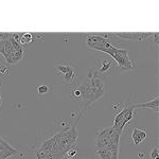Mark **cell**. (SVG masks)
<instances>
[{
	"label": "cell",
	"mask_w": 159,
	"mask_h": 159,
	"mask_svg": "<svg viewBox=\"0 0 159 159\" xmlns=\"http://www.w3.org/2000/svg\"><path fill=\"white\" fill-rule=\"evenodd\" d=\"M114 133L112 126L104 127V129H100L97 132V139H96V150L99 148L108 147L110 144V138Z\"/></svg>",
	"instance_id": "7"
},
{
	"label": "cell",
	"mask_w": 159,
	"mask_h": 159,
	"mask_svg": "<svg viewBox=\"0 0 159 159\" xmlns=\"http://www.w3.org/2000/svg\"><path fill=\"white\" fill-rule=\"evenodd\" d=\"M144 156H145V154H142V153H140V154H139V157H140V158L144 157Z\"/></svg>",
	"instance_id": "19"
},
{
	"label": "cell",
	"mask_w": 159,
	"mask_h": 159,
	"mask_svg": "<svg viewBox=\"0 0 159 159\" xmlns=\"http://www.w3.org/2000/svg\"><path fill=\"white\" fill-rule=\"evenodd\" d=\"M145 138H147V133H145V130L136 129V127L133 129L132 140H133V142H134V144H136V145L140 144Z\"/></svg>",
	"instance_id": "13"
},
{
	"label": "cell",
	"mask_w": 159,
	"mask_h": 159,
	"mask_svg": "<svg viewBox=\"0 0 159 159\" xmlns=\"http://www.w3.org/2000/svg\"><path fill=\"white\" fill-rule=\"evenodd\" d=\"M18 151L13 148L7 141H6L2 137H0V159H7L11 156L17 154Z\"/></svg>",
	"instance_id": "9"
},
{
	"label": "cell",
	"mask_w": 159,
	"mask_h": 159,
	"mask_svg": "<svg viewBox=\"0 0 159 159\" xmlns=\"http://www.w3.org/2000/svg\"><path fill=\"white\" fill-rule=\"evenodd\" d=\"M55 69L57 71L58 75L64 76V81L65 83H69L71 85L74 84V80H75V71H74V67L71 66L68 63H61L55 66Z\"/></svg>",
	"instance_id": "8"
},
{
	"label": "cell",
	"mask_w": 159,
	"mask_h": 159,
	"mask_svg": "<svg viewBox=\"0 0 159 159\" xmlns=\"http://www.w3.org/2000/svg\"><path fill=\"white\" fill-rule=\"evenodd\" d=\"M78 88L80 89V91H81V98L79 100V101L82 102L81 108L82 110H84V109L86 110L93 102H96L94 97H93V92H92L91 83H90L89 76L80 84L78 86Z\"/></svg>",
	"instance_id": "4"
},
{
	"label": "cell",
	"mask_w": 159,
	"mask_h": 159,
	"mask_svg": "<svg viewBox=\"0 0 159 159\" xmlns=\"http://www.w3.org/2000/svg\"><path fill=\"white\" fill-rule=\"evenodd\" d=\"M100 159H119V148L105 147L97 150Z\"/></svg>",
	"instance_id": "10"
},
{
	"label": "cell",
	"mask_w": 159,
	"mask_h": 159,
	"mask_svg": "<svg viewBox=\"0 0 159 159\" xmlns=\"http://www.w3.org/2000/svg\"><path fill=\"white\" fill-rule=\"evenodd\" d=\"M86 45L88 48L92 50L103 51L104 49L109 48L111 45H114L110 39L104 38L101 36V34H89L86 37Z\"/></svg>",
	"instance_id": "5"
},
{
	"label": "cell",
	"mask_w": 159,
	"mask_h": 159,
	"mask_svg": "<svg viewBox=\"0 0 159 159\" xmlns=\"http://www.w3.org/2000/svg\"><path fill=\"white\" fill-rule=\"evenodd\" d=\"M4 56L7 63L10 65H16L21 61L25 56V49L24 46L14 40L12 36L4 43V48L1 53Z\"/></svg>",
	"instance_id": "1"
},
{
	"label": "cell",
	"mask_w": 159,
	"mask_h": 159,
	"mask_svg": "<svg viewBox=\"0 0 159 159\" xmlns=\"http://www.w3.org/2000/svg\"><path fill=\"white\" fill-rule=\"evenodd\" d=\"M112 67V61H107L106 58H102L97 63V70L99 73H103L108 75L109 70Z\"/></svg>",
	"instance_id": "11"
},
{
	"label": "cell",
	"mask_w": 159,
	"mask_h": 159,
	"mask_svg": "<svg viewBox=\"0 0 159 159\" xmlns=\"http://www.w3.org/2000/svg\"><path fill=\"white\" fill-rule=\"evenodd\" d=\"M102 52L111 56L116 61L117 65L123 70H133V69L137 67L136 61H132L129 57V50L127 49H120V48H117L115 45H111L109 48L104 49Z\"/></svg>",
	"instance_id": "2"
},
{
	"label": "cell",
	"mask_w": 159,
	"mask_h": 159,
	"mask_svg": "<svg viewBox=\"0 0 159 159\" xmlns=\"http://www.w3.org/2000/svg\"><path fill=\"white\" fill-rule=\"evenodd\" d=\"M158 97L154 98L150 101L145 102V103H141V104H135V108H148L152 109L154 111L158 112Z\"/></svg>",
	"instance_id": "12"
},
{
	"label": "cell",
	"mask_w": 159,
	"mask_h": 159,
	"mask_svg": "<svg viewBox=\"0 0 159 159\" xmlns=\"http://www.w3.org/2000/svg\"><path fill=\"white\" fill-rule=\"evenodd\" d=\"M11 36H12V34H9V33H0V42L9 39Z\"/></svg>",
	"instance_id": "17"
},
{
	"label": "cell",
	"mask_w": 159,
	"mask_h": 159,
	"mask_svg": "<svg viewBox=\"0 0 159 159\" xmlns=\"http://www.w3.org/2000/svg\"><path fill=\"white\" fill-rule=\"evenodd\" d=\"M9 72V69L6 68V67H3V66L0 64V73L1 74H4V75H7V73Z\"/></svg>",
	"instance_id": "18"
},
{
	"label": "cell",
	"mask_w": 159,
	"mask_h": 159,
	"mask_svg": "<svg viewBox=\"0 0 159 159\" xmlns=\"http://www.w3.org/2000/svg\"><path fill=\"white\" fill-rule=\"evenodd\" d=\"M89 79H90V83H91V88L92 92H93V97L94 100L98 101L99 99H101L102 97L105 94L106 92V85H105V81L99 74H89Z\"/></svg>",
	"instance_id": "6"
},
{
	"label": "cell",
	"mask_w": 159,
	"mask_h": 159,
	"mask_svg": "<svg viewBox=\"0 0 159 159\" xmlns=\"http://www.w3.org/2000/svg\"><path fill=\"white\" fill-rule=\"evenodd\" d=\"M134 109H135V105H129V106H125L120 109L119 112L115 117L112 129L117 130L118 133H120V134H122L125 125L134 117Z\"/></svg>",
	"instance_id": "3"
},
{
	"label": "cell",
	"mask_w": 159,
	"mask_h": 159,
	"mask_svg": "<svg viewBox=\"0 0 159 159\" xmlns=\"http://www.w3.org/2000/svg\"><path fill=\"white\" fill-rule=\"evenodd\" d=\"M151 158H152V159H159L158 148L157 147H155L154 148H152V151H151Z\"/></svg>",
	"instance_id": "16"
},
{
	"label": "cell",
	"mask_w": 159,
	"mask_h": 159,
	"mask_svg": "<svg viewBox=\"0 0 159 159\" xmlns=\"http://www.w3.org/2000/svg\"><path fill=\"white\" fill-rule=\"evenodd\" d=\"M7 159H10V158H7Z\"/></svg>",
	"instance_id": "20"
},
{
	"label": "cell",
	"mask_w": 159,
	"mask_h": 159,
	"mask_svg": "<svg viewBox=\"0 0 159 159\" xmlns=\"http://www.w3.org/2000/svg\"><path fill=\"white\" fill-rule=\"evenodd\" d=\"M50 87L47 86V85H40L37 87V92L38 94H40V96H43V94H47L48 92H50Z\"/></svg>",
	"instance_id": "15"
},
{
	"label": "cell",
	"mask_w": 159,
	"mask_h": 159,
	"mask_svg": "<svg viewBox=\"0 0 159 159\" xmlns=\"http://www.w3.org/2000/svg\"><path fill=\"white\" fill-rule=\"evenodd\" d=\"M33 42V35L31 33H25V34H22L20 36V40H19V43L21 46H25L27 43H30Z\"/></svg>",
	"instance_id": "14"
}]
</instances>
